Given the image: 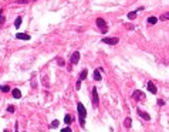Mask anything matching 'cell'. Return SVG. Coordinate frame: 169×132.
Wrapping results in <instances>:
<instances>
[{
    "instance_id": "7402d4cb",
    "label": "cell",
    "mask_w": 169,
    "mask_h": 132,
    "mask_svg": "<svg viewBox=\"0 0 169 132\" xmlns=\"http://www.w3.org/2000/svg\"><path fill=\"white\" fill-rule=\"evenodd\" d=\"M57 62H58V65H61V67H64V64H65L64 58H58V60H57Z\"/></svg>"
},
{
    "instance_id": "52a82bcc",
    "label": "cell",
    "mask_w": 169,
    "mask_h": 132,
    "mask_svg": "<svg viewBox=\"0 0 169 132\" xmlns=\"http://www.w3.org/2000/svg\"><path fill=\"white\" fill-rule=\"evenodd\" d=\"M146 87H148V91H149L151 94H156V92H158V88H156V85L152 81H149V82L146 84Z\"/></svg>"
},
{
    "instance_id": "7a4b0ae2",
    "label": "cell",
    "mask_w": 169,
    "mask_h": 132,
    "mask_svg": "<svg viewBox=\"0 0 169 132\" xmlns=\"http://www.w3.org/2000/svg\"><path fill=\"white\" fill-rule=\"evenodd\" d=\"M131 98H132V100H135V101H144L145 100V94L141 91V89H135V91L132 92Z\"/></svg>"
},
{
    "instance_id": "484cf974",
    "label": "cell",
    "mask_w": 169,
    "mask_h": 132,
    "mask_svg": "<svg viewBox=\"0 0 169 132\" xmlns=\"http://www.w3.org/2000/svg\"><path fill=\"white\" fill-rule=\"evenodd\" d=\"M2 22H4V17H3V10L0 9V23Z\"/></svg>"
},
{
    "instance_id": "3957f363",
    "label": "cell",
    "mask_w": 169,
    "mask_h": 132,
    "mask_svg": "<svg viewBox=\"0 0 169 132\" xmlns=\"http://www.w3.org/2000/svg\"><path fill=\"white\" fill-rule=\"evenodd\" d=\"M118 38L117 37H105V38H102V43H105V44H108V46H115V44H118Z\"/></svg>"
},
{
    "instance_id": "5bb4252c",
    "label": "cell",
    "mask_w": 169,
    "mask_h": 132,
    "mask_svg": "<svg viewBox=\"0 0 169 132\" xmlns=\"http://www.w3.org/2000/svg\"><path fill=\"white\" fill-rule=\"evenodd\" d=\"M22 17H17V19H16V22H14V27H16V29H20V26H22Z\"/></svg>"
},
{
    "instance_id": "30bf717a",
    "label": "cell",
    "mask_w": 169,
    "mask_h": 132,
    "mask_svg": "<svg viewBox=\"0 0 169 132\" xmlns=\"http://www.w3.org/2000/svg\"><path fill=\"white\" fill-rule=\"evenodd\" d=\"M102 75H101V68H97V70L94 71V80L95 81H101Z\"/></svg>"
},
{
    "instance_id": "9a60e30c",
    "label": "cell",
    "mask_w": 169,
    "mask_h": 132,
    "mask_svg": "<svg viewBox=\"0 0 169 132\" xmlns=\"http://www.w3.org/2000/svg\"><path fill=\"white\" fill-rule=\"evenodd\" d=\"M131 125H132V119L129 118V116H128V118H125V122H124V127H125V128H129Z\"/></svg>"
},
{
    "instance_id": "83f0119b",
    "label": "cell",
    "mask_w": 169,
    "mask_h": 132,
    "mask_svg": "<svg viewBox=\"0 0 169 132\" xmlns=\"http://www.w3.org/2000/svg\"><path fill=\"white\" fill-rule=\"evenodd\" d=\"M165 104V101H162V100H158V105H164Z\"/></svg>"
},
{
    "instance_id": "f1b7e54d",
    "label": "cell",
    "mask_w": 169,
    "mask_h": 132,
    "mask_svg": "<svg viewBox=\"0 0 169 132\" xmlns=\"http://www.w3.org/2000/svg\"><path fill=\"white\" fill-rule=\"evenodd\" d=\"M17 127H19V124L16 122V124H14V132H17Z\"/></svg>"
},
{
    "instance_id": "4fadbf2b",
    "label": "cell",
    "mask_w": 169,
    "mask_h": 132,
    "mask_svg": "<svg viewBox=\"0 0 169 132\" xmlns=\"http://www.w3.org/2000/svg\"><path fill=\"white\" fill-rule=\"evenodd\" d=\"M64 122H65V125H70L71 122H72V118H71L70 114H65V116H64Z\"/></svg>"
},
{
    "instance_id": "2e32d148",
    "label": "cell",
    "mask_w": 169,
    "mask_h": 132,
    "mask_svg": "<svg viewBox=\"0 0 169 132\" xmlns=\"http://www.w3.org/2000/svg\"><path fill=\"white\" fill-rule=\"evenodd\" d=\"M156 22H158V19H156L155 16L148 17V23H149V24H156Z\"/></svg>"
},
{
    "instance_id": "9c48e42d",
    "label": "cell",
    "mask_w": 169,
    "mask_h": 132,
    "mask_svg": "<svg viewBox=\"0 0 169 132\" xmlns=\"http://www.w3.org/2000/svg\"><path fill=\"white\" fill-rule=\"evenodd\" d=\"M16 38H19V40H30V34H26V33H17L16 34Z\"/></svg>"
},
{
    "instance_id": "ac0fdd59",
    "label": "cell",
    "mask_w": 169,
    "mask_h": 132,
    "mask_svg": "<svg viewBox=\"0 0 169 132\" xmlns=\"http://www.w3.org/2000/svg\"><path fill=\"white\" fill-rule=\"evenodd\" d=\"M137 14H138L137 11H129V13H128V19L129 20H134L135 17H137Z\"/></svg>"
},
{
    "instance_id": "8fae6325",
    "label": "cell",
    "mask_w": 169,
    "mask_h": 132,
    "mask_svg": "<svg viewBox=\"0 0 169 132\" xmlns=\"http://www.w3.org/2000/svg\"><path fill=\"white\" fill-rule=\"evenodd\" d=\"M13 97L16 98V100H19V98H22V91H20L19 88H14V89H13Z\"/></svg>"
},
{
    "instance_id": "e0dca14e",
    "label": "cell",
    "mask_w": 169,
    "mask_h": 132,
    "mask_svg": "<svg viewBox=\"0 0 169 132\" xmlns=\"http://www.w3.org/2000/svg\"><path fill=\"white\" fill-rule=\"evenodd\" d=\"M159 20H162V22H164V20H169V11H166V13H162L161 17H159Z\"/></svg>"
},
{
    "instance_id": "5b68a950",
    "label": "cell",
    "mask_w": 169,
    "mask_h": 132,
    "mask_svg": "<svg viewBox=\"0 0 169 132\" xmlns=\"http://www.w3.org/2000/svg\"><path fill=\"white\" fill-rule=\"evenodd\" d=\"M97 26H98L99 29H101V31H102V33L107 31V22H105L104 19H101V17H99V19H97Z\"/></svg>"
},
{
    "instance_id": "8992f818",
    "label": "cell",
    "mask_w": 169,
    "mask_h": 132,
    "mask_svg": "<svg viewBox=\"0 0 169 132\" xmlns=\"http://www.w3.org/2000/svg\"><path fill=\"white\" fill-rule=\"evenodd\" d=\"M70 61H71V64H72V65L78 64V61H80V53H78V51H74V53H72V54H71Z\"/></svg>"
},
{
    "instance_id": "277c9868",
    "label": "cell",
    "mask_w": 169,
    "mask_h": 132,
    "mask_svg": "<svg viewBox=\"0 0 169 132\" xmlns=\"http://www.w3.org/2000/svg\"><path fill=\"white\" fill-rule=\"evenodd\" d=\"M92 105H94L95 108H98L99 105V100H98V91H97V88L94 87L92 88Z\"/></svg>"
},
{
    "instance_id": "44dd1931",
    "label": "cell",
    "mask_w": 169,
    "mask_h": 132,
    "mask_svg": "<svg viewBox=\"0 0 169 132\" xmlns=\"http://www.w3.org/2000/svg\"><path fill=\"white\" fill-rule=\"evenodd\" d=\"M58 125H60V121H57V119H56V121H53V122H51V125H50V127H51V128H57Z\"/></svg>"
},
{
    "instance_id": "cb8c5ba5",
    "label": "cell",
    "mask_w": 169,
    "mask_h": 132,
    "mask_svg": "<svg viewBox=\"0 0 169 132\" xmlns=\"http://www.w3.org/2000/svg\"><path fill=\"white\" fill-rule=\"evenodd\" d=\"M81 88V81L77 80V84H75V89H80Z\"/></svg>"
},
{
    "instance_id": "4316f807",
    "label": "cell",
    "mask_w": 169,
    "mask_h": 132,
    "mask_svg": "<svg viewBox=\"0 0 169 132\" xmlns=\"http://www.w3.org/2000/svg\"><path fill=\"white\" fill-rule=\"evenodd\" d=\"M144 9H145V7H142V6H141V7H138V9H137V10H135V11H137V13H139V11H142V10H144Z\"/></svg>"
},
{
    "instance_id": "ffe728a7",
    "label": "cell",
    "mask_w": 169,
    "mask_h": 132,
    "mask_svg": "<svg viewBox=\"0 0 169 132\" xmlns=\"http://www.w3.org/2000/svg\"><path fill=\"white\" fill-rule=\"evenodd\" d=\"M30 2H34V0H17V4H26V3H30Z\"/></svg>"
},
{
    "instance_id": "603a6c76",
    "label": "cell",
    "mask_w": 169,
    "mask_h": 132,
    "mask_svg": "<svg viewBox=\"0 0 169 132\" xmlns=\"http://www.w3.org/2000/svg\"><path fill=\"white\" fill-rule=\"evenodd\" d=\"M7 112L13 114V112H14V107H13V105H9V107H7Z\"/></svg>"
},
{
    "instance_id": "d6986e66",
    "label": "cell",
    "mask_w": 169,
    "mask_h": 132,
    "mask_svg": "<svg viewBox=\"0 0 169 132\" xmlns=\"http://www.w3.org/2000/svg\"><path fill=\"white\" fill-rule=\"evenodd\" d=\"M0 91L9 92V91H10V87H9V85H0Z\"/></svg>"
},
{
    "instance_id": "d4e9b609",
    "label": "cell",
    "mask_w": 169,
    "mask_h": 132,
    "mask_svg": "<svg viewBox=\"0 0 169 132\" xmlns=\"http://www.w3.org/2000/svg\"><path fill=\"white\" fill-rule=\"evenodd\" d=\"M61 132H72V129H71V128H63V129H61Z\"/></svg>"
},
{
    "instance_id": "7c38bea8",
    "label": "cell",
    "mask_w": 169,
    "mask_h": 132,
    "mask_svg": "<svg viewBox=\"0 0 169 132\" xmlns=\"http://www.w3.org/2000/svg\"><path fill=\"white\" fill-rule=\"evenodd\" d=\"M87 74H88V71H87L85 68H84V70H83V71H81V73H80V77H78V80H80V81L85 80V78H87Z\"/></svg>"
},
{
    "instance_id": "f546056e",
    "label": "cell",
    "mask_w": 169,
    "mask_h": 132,
    "mask_svg": "<svg viewBox=\"0 0 169 132\" xmlns=\"http://www.w3.org/2000/svg\"><path fill=\"white\" fill-rule=\"evenodd\" d=\"M4 132H10V131H9V129H4Z\"/></svg>"
},
{
    "instance_id": "ba28073f",
    "label": "cell",
    "mask_w": 169,
    "mask_h": 132,
    "mask_svg": "<svg viewBox=\"0 0 169 132\" xmlns=\"http://www.w3.org/2000/svg\"><path fill=\"white\" fill-rule=\"evenodd\" d=\"M137 112H138V115H139V116H141V118H144V119H145V121H151V116H149V114H146V112H144V111H142V109H138V111H137Z\"/></svg>"
},
{
    "instance_id": "6da1fadb",
    "label": "cell",
    "mask_w": 169,
    "mask_h": 132,
    "mask_svg": "<svg viewBox=\"0 0 169 132\" xmlns=\"http://www.w3.org/2000/svg\"><path fill=\"white\" fill-rule=\"evenodd\" d=\"M77 111H78V121H80V127L84 128L85 125V116H87V109L83 102H77Z\"/></svg>"
}]
</instances>
